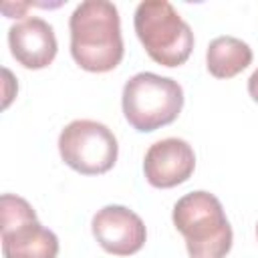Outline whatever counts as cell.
Listing matches in <instances>:
<instances>
[{"label":"cell","mask_w":258,"mask_h":258,"mask_svg":"<svg viewBox=\"0 0 258 258\" xmlns=\"http://www.w3.org/2000/svg\"><path fill=\"white\" fill-rule=\"evenodd\" d=\"M71 54L89 73H109L123 60L121 20L107 0L81 2L69 20Z\"/></svg>","instance_id":"6da1fadb"},{"label":"cell","mask_w":258,"mask_h":258,"mask_svg":"<svg viewBox=\"0 0 258 258\" xmlns=\"http://www.w3.org/2000/svg\"><path fill=\"white\" fill-rule=\"evenodd\" d=\"M171 220L185 240L189 258H226L230 252L232 226L214 194H185L175 202Z\"/></svg>","instance_id":"7a4b0ae2"},{"label":"cell","mask_w":258,"mask_h":258,"mask_svg":"<svg viewBox=\"0 0 258 258\" xmlns=\"http://www.w3.org/2000/svg\"><path fill=\"white\" fill-rule=\"evenodd\" d=\"M133 26L151 60L163 67L183 64L194 48V32L167 0H145L135 8Z\"/></svg>","instance_id":"3957f363"},{"label":"cell","mask_w":258,"mask_h":258,"mask_svg":"<svg viewBox=\"0 0 258 258\" xmlns=\"http://www.w3.org/2000/svg\"><path fill=\"white\" fill-rule=\"evenodd\" d=\"M121 105L129 125L141 133H149L179 117L183 107V89L169 77L137 73L125 83Z\"/></svg>","instance_id":"277c9868"},{"label":"cell","mask_w":258,"mask_h":258,"mask_svg":"<svg viewBox=\"0 0 258 258\" xmlns=\"http://www.w3.org/2000/svg\"><path fill=\"white\" fill-rule=\"evenodd\" d=\"M0 206L4 258H56L58 238L38 222L36 212L24 198L4 194Z\"/></svg>","instance_id":"5b68a950"},{"label":"cell","mask_w":258,"mask_h":258,"mask_svg":"<svg viewBox=\"0 0 258 258\" xmlns=\"http://www.w3.org/2000/svg\"><path fill=\"white\" fill-rule=\"evenodd\" d=\"M58 153L71 169L83 175H101L115 165L119 145L107 125L77 119L60 131Z\"/></svg>","instance_id":"8992f818"},{"label":"cell","mask_w":258,"mask_h":258,"mask_svg":"<svg viewBox=\"0 0 258 258\" xmlns=\"http://www.w3.org/2000/svg\"><path fill=\"white\" fill-rule=\"evenodd\" d=\"M91 230L99 246L113 256H131L139 252L147 240L143 220L125 206H105L91 222Z\"/></svg>","instance_id":"52a82bcc"},{"label":"cell","mask_w":258,"mask_h":258,"mask_svg":"<svg viewBox=\"0 0 258 258\" xmlns=\"http://www.w3.org/2000/svg\"><path fill=\"white\" fill-rule=\"evenodd\" d=\"M196 169V153L191 145L179 137L155 141L143 159V173L149 185L167 189L191 177Z\"/></svg>","instance_id":"ba28073f"},{"label":"cell","mask_w":258,"mask_h":258,"mask_svg":"<svg viewBox=\"0 0 258 258\" xmlns=\"http://www.w3.org/2000/svg\"><path fill=\"white\" fill-rule=\"evenodd\" d=\"M8 46L12 56L24 69H44L56 56V36L52 26L38 18H26L16 22L8 30Z\"/></svg>","instance_id":"9c48e42d"},{"label":"cell","mask_w":258,"mask_h":258,"mask_svg":"<svg viewBox=\"0 0 258 258\" xmlns=\"http://www.w3.org/2000/svg\"><path fill=\"white\" fill-rule=\"evenodd\" d=\"M252 62V48L236 36H218L206 50V67L216 79H232Z\"/></svg>","instance_id":"30bf717a"},{"label":"cell","mask_w":258,"mask_h":258,"mask_svg":"<svg viewBox=\"0 0 258 258\" xmlns=\"http://www.w3.org/2000/svg\"><path fill=\"white\" fill-rule=\"evenodd\" d=\"M248 93H250V97L258 103V69L250 75V79H248Z\"/></svg>","instance_id":"8fae6325"},{"label":"cell","mask_w":258,"mask_h":258,"mask_svg":"<svg viewBox=\"0 0 258 258\" xmlns=\"http://www.w3.org/2000/svg\"><path fill=\"white\" fill-rule=\"evenodd\" d=\"M256 236H258V224H256Z\"/></svg>","instance_id":"7c38bea8"}]
</instances>
